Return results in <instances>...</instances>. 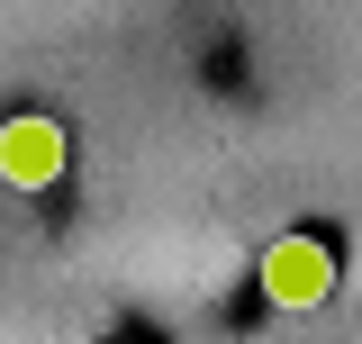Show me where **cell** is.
Here are the masks:
<instances>
[{
    "label": "cell",
    "instance_id": "obj_1",
    "mask_svg": "<svg viewBox=\"0 0 362 344\" xmlns=\"http://www.w3.org/2000/svg\"><path fill=\"white\" fill-rule=\"evenodd\" d=\"M254 290H263L272 308H317L335 290V245H326V236H272L263 263H254Z\"/></svg>",
    "mask_w": 362,
    "mask_h": 344
},
{
    "label": "cell",
    "instance_id": "obj_2",
    "mask_svg": "<svg viewBox=\"0 0 362 344\" xmlns=\"http://www.w3.org/2000/svg\"><path fill=\"white\" fill-rule=\"evenodd\" d=\"M73 164V136L64 118H37V109H18V118H0V181L9 190H54Z\"/></svg>",
    "mask_w": 362,
    "mask_h": 344
}]
</instances>
